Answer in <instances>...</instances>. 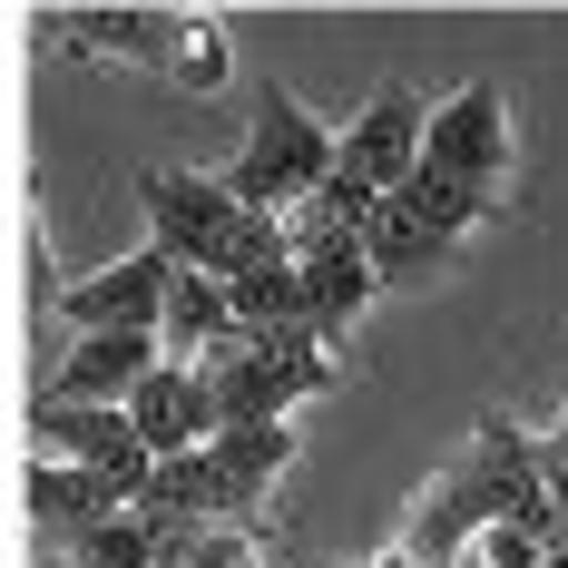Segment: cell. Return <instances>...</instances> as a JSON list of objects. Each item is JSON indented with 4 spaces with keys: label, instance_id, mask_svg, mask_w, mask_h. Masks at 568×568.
Returning <instances> with one entry per match:
<instances>
[{
    "label": "cell",
    "instance_id": "5bb4252c",
    "mask_svg": "<svg viewBox=\"0 0 568 568\" xmlns=\"http://www.w3.org/2000/svg\"><path fill=\"white\" fill-rule=\"evenodd\" d=\"M206 460H216V480L235 490V510L255 519V510H265V490H275V470L294 460V422H235V432L206 442Z\"/></svg>",
    "mask_w": 568,
    "mask_h": 568
},
{
    "label": "cell",
    "instance_id": "52a82bcc",
    "mask_svg": "<svg viewBox=\"0 0 568 568\" xmlns=\"http://www.w3.org/2000/svg\"><path fill=\"white\" fill-rule=\"evenodd\" d=\"M422 128H432V99H412L402 79L373 89V109H353L343 128V186H363V196H402L412 176H422Z\"/></svg>",
    "mask_w": 568,
    "mask_h": 568
},
{
    "label": "cell",
    "instance_id": "9a60e30c",
    "mask_svg": "<svg viewBox=\"0 0 568 568\" xmlns=\"http://www.w3.org/2000/svg\"><path fill=\"white\" fill-rule=\"evenodd\" d=\"M363 255H373V275H383V284H422V275H442V265L460 255V235L422 226V216H402V206H373Z\"/></svg>",
    "mask_w": 568,
    "mask_h": 568
},
{
    "label": "cell",
    "instance_id": "ba28073f",
    "mask_svg": "<svg viewBox=\"0 0 568 568\" xmlns=\"http://www.w3.org/2000/svg\"><path fill=\"white\" fill-rule=\"evenodd\" d=\"M176 275H186V265H176L168 245H138V255H118L109 275L59 284V314H69L79 334H158V324H168Z\"/></svg>",
    "mask_w": 568,
    "mask_h": 568
},
{
    "label": "cell",
    "instance_id": "e0dca14e",
    "mask_svg": "<svg viewBox=\"0 0 568 568\" xmlns=\"http://www.w3.org/2000/svg\"><path fill=\"white\" fill-rule=\"evenodd\" d=\"M383 206H402V216H422V226H442V235H480L490 216H500V196H480V186H452V176H412L402 196H383Z\"/></svg>",
    "mask_w": 568,
    "mask_h": 568
},
{
    "label": "cell",
    "instance_id": "2e32d148",
    "mask_svg": "<svg viewBox=\"0 0 568 568\" xmlns=\"http://www.w3.org/2000/svg\"><path fill=\"white\" fill-rule=\"evenodd\" d=\"M226 334H235L226 284H216V275H176V294H168V324H158L168 363H206V353H216Z\"/></svg>",
    "mask_w": 568,
    "mask_h": 568
},
{
    "label": "cell",
    "instance_id": "277c9868",
    "mask_svg": "<svg viewBox=\"0 0 568 568\" xmlns=\"http://www.w3.org/2000/svg\"><path fill=\"white\" fill-rule=\"evenodd\" d=\"M186 373L216 393V432H235V422H284L294 402H314V393L343 383L334 343H314L304 324L294 334H226L206 363H186Z\"/></svg>",
    "mask_w": 568,
    "mask_h": 568
},
{
    "label": "cell",
    "instance_id": "9c48e42d",
    "mask_svg": "<svg viewBox=\"0 0 568 568\" xmlns=\"http://www.w3.org/2000/svg\"><path fill=\"white\" fill-rule=\"evenodd\" d=\"M158 363H168L158 334H79L59 353V373L30 393V412H128Z\"/></svg>",
    "mask_w": 568,
    "mask_h": 568
},
{
    "label": "cell",
    "instance_id": "6da1fadb",
    "mask_svg": "<svg viewBox=\"0 0 568 568\" xmlns=\"http://www.w3.org/2000/svg\"><path fill=\"white\" fill-rule=\"evenodd\" d=\"M500 519L539 529V539L559 549V500H549V470H539V432H519L510 412H480V422H470V442H460V452L412 490L393 549H412L422 568H460L490 529H500Z\"/></svg>",
    "mask_w": 568,
    "mask_h": 568
},
{
    "label": "cell",
    "instance_id": "5b68a950",
    "mask_svg": "<svg viewBox=\"0 0 568 568\" xmlns=\"http://www.w3.org/2000/svg\"><path fill=\"white\" fill-rule=\"evenodd\" d=\"M20 30L50 59H118V69H158V79H176L196 50V10H40Z\"/></svg>",
    "mask_w": 568,
    "mask_h": 568
},
{
    "label": "cell",
    "instance_id": "7a4b0ae2",
    "mask_svg": "<svg viewBox=\"0 0 568 568\" xmlns=\"http://www.w3.org/2000/svg\"><path fill=\"white\" fill-rule=\"evenodd\" d=\"M138 206H148V245H168L186 275H265V265H294V245H284V216H245L216 176L196 168H148L138 176Z\"/></svg>",
    "mask_w": 568,
    "mask_h": 568
},
{
    "label": "cell",
    "instance_id": "4fadbf2b",
    "mask_svg": "<svg viewBox=\"0 0 568 568\" xmlns=\"http://www.w3.org/2000/svg\"><path fill=\"white\" fill-rule=\"evenodd\" d=\"M294 275H304V334H314V343H343L363 314H373V294H383V275H373L363 245H343V255H304Z\"/></svg>",
    "mask_w": 568,
    "mask_h": 568
},
{
    "label": "cell",
    "instance_id": "3957f363",
    "mask_svg": "<svg viewBox=\"0 0 568 568\" xmlns=\"http://www.w3.org/2000/svg\"><path fill=\"white\" fill-rule=\"evenodd\" d=\"M334 168H343V128H324L314 109H294L275 79H265V99H255V138L216 168V186H226L245 216H294L314 186H334Z\"/></svg>",
    "mask_w": 568,
    "mask_h": 568
},
{
    "label": "cell",
    "instance_id": "8fae6325",
    "mask_svg": "<svg viewBox=\"0 0 568 568\" xmlns=\"http://www.w3.org/2000/svg\"><path fill=\"white\" fill-rule=\"evenodd\" d=\"M30 452L69 460V470H109V480H128V510H138V490H148V470H158V452L138 442L128 412H30Z\"/></svg>",
    "mask_w": 568,
    "mask_h": 568
},
{
    "label": "cell",
    "instance_id": "30bf717a",
    "mask_svg": "<svg viewBox=\"0 0 568 568\" xmlns=\"http://www.w3.org/2000/svg\"><path fill=\"white\" fill-rule=\"evenodd\" d=\"M118 510H128V480L20 452V519H30V549H59V539H79V529H99V519H118Z\"/></svg>",
    "mask_w": 568,
    "mask_h": 568
},
{
    "label": "cell",
    "instance_id": "7c38bea8",
    "mask_svg": "<svg viewBox=\"0 0 568 568\" xmlns=\"http://www.w3.org/2000/svg\"><path fill=\"white\" fill-rule=\"evenodd\" d=\"M128 422H138V442L158 460H186L216 442V393L186 373V363H158L148 383H138V402H128Z\"/></svg>",
    "mask_w": 568,
    "mask_h": 568
},
{
    "label": "cell",
    "instance_id": "8992f818",
    "mask_svg": "<svg viewBox=\"0 0 568 568\" xmlns=\"http://www.w3.org/2000/svg\"><path fill=\"white\" fill-rule=\"evenodd\" d=\"M422 168L452 176V186H480L500 196L510 186V99L490 79H460L452 99H432V128H422Z\"/></svg>",
    "mask_w": 568,
    "mask_h": 568
}]
</instances>
